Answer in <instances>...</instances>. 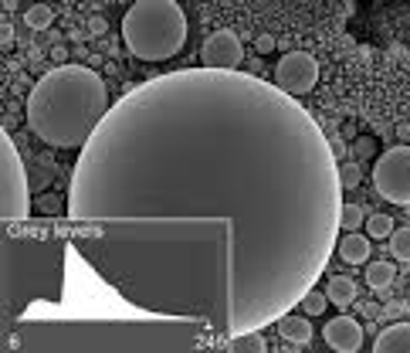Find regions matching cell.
<instances>
[{"mask_svg": "<svg viewBox=\"0 0 410 353\" xmlns=\"http://www.w3.org/2000/svg\"><path fill=\"white\" fill-rule=\"evenodd\" d=\"M339 211V160L298 98L241 68H180L98 122L65 217L122 302L204 319L227 347L319 282Z\"/></svg>", "mask_w": 410, "mask_h": 353, "instance_id": "6da1fadb", "label": "cell"}, {"mask_svg": "<svg viewBox=\"0 0 410 353\" xmlns=\"http://www.w3.org/2000/svg\"><path fill=\"white\" fill-rule=\"evenodd\" d=\"M4 350L18 353H197L220 350L211 323L194 316H20Z\"/></svg>", "mask_w": 410, "mask_h": 353, "instance_id": "7a4b0ae2", "label": "cell"}, {"mask_svg": "<svg viewBox=\"0 0 410 353\" xmlns=\"http://www.w3.org/2000/svg\"><path fill=\"white\" fill-rule=\"evenodd\" d=\"M72 228L58 217L44 214L41 221L4 224L0 231V326L11 336L14 323L31 306L65 302V255Z\"/></svg>", "mask_w": 410, "mask_h": 353, "instance_id": "3957f363", "label": "cell"}, {"mask_svg": "<svg viewBox=\"0 0 410 353\" xmlns=\"http://www.w3.org/2000/svg\"><path fill=\"white\" fill-rule=\"evenodd\" d=\"M109 85L88 65H58L44 72L27 96L31 133L55 150H81L109 116Z\"/></svg>", "mask_w": 410, "mask_h": 353, "instance_id": "277c9868", "label": "cell"}, {"mask_svg": "<svg viewBox=\"0 0 410 353\" xmlns=\"http://www.w3.org/2000/svg\"><path fill=\"white\" fill-rule=\"evenodd\" d=\"M187 14L176 0H136L122 18V41L139 61H170L187 44Z\"/></svg>", "mask_w": 410, "mask_h": 353, "instance_id": "5b68a950", "label": "cell"}, {"mask_svg": "<svg viewBox=\"0 0 410 353\" xmlns=\"http://www.w3.org/2000/svg\"><path fill=\"white\" fill-rule=\"evenodd\" d=\"M27 214H31L27 167L18 153L14 136H7V129H4L0 133V221L18 224V221H27Z\"/></svg>", "mask_w": 410, "mask_h": 353, "instance_id": "8992f818", "label": "cell"}, {"mask_svg": "<svg viewBox=\"0 0 410 353\" xmlns=\"http://www.w3.org/2000/svg\"><path fill=\"white\" fill-rule=\"evenodd\" d=\"M373 187L390 204H410V146H390L373 163Z\"/></svg>", "mask_w": 410, "mask_h": 353, "instance_id": "52a82bcc", "label": "cell"}, {"mask_svg": "<svg viewBox=\"0 0 410 353\" xmlns=\"http://www.w3.org/2000/svg\"><path fill=\"white\" fill-rule=\"evenodd\" d=\"M319 82V61L305 51H289L275 65V85L289 96H309Z\"/></svg>", "mask_w": 410, "mask_h": 353, "instance_id": "ba28073f", "label": "cell"}, {"mask_svg": "<svg viewBox=\"0 0 410 353\" xmlns=\"http://www.w3.org/2000/svg\"><path fill=\"white\" fill-rule=\"evenodd\" d=\"M200 58H204V68H227V72H234L244 61V44H241V38H237L234 31L224 27V31H214L211 38L204 41Z\"/></svg>", "mask_w": 410, "mask_h": 353, "instance_id": "9c48e42d", "label": "cell"}, {"mask_svg": "<svg viewBox=\"0 0 410 353\" xmlns=\"http://www.w3.org/2000/svg\"><path fill=\"white\" fill-rule=\"evenodd\" d=\"M322 340H326V347L336 353H356L363 347V326H359V319H352V316H332L329 323L322 326Z\"/></svg>", "mask_w": 410, "mask_h": 353, "instance_id": "30bf717a", "label": "cell"}, {"mask_svg": "<svg viewBox=\"0 0 410 353\" xmlns=\"http://www.w3.org/2000/svg\"><path fill=\"white\" fill-rule=\"evenodd\" d=\"M275 330L278 336L289 343V347H309L312 343V323L305 313H285L275 319Z\"/></svg>", "mask_w": 410, "mask_h": 353, "instance_id": "8fae6325", "label": "cell"}, {"mask_svg": "<svg viewBox=\"0 0 410 353\" xmlns=\"http://www.w3.org/2000/svg\"><path fill=\"white\" fill-rule=\"evenodd\" d=\"M373 238L370 235H359V231H343V238L336 241V255L343 258L346 265H366L370 262V245Z\"/></svg>", "mask_w": 410, "mask_h": 353, "instance_id": "7c38bea8", "label": "cell"}, {"mask_svg": "<svg viewBox=\"0 0 410 353\" xmlns=\"http://www.w3.org/2000/svg\"><path fill=\"white\" fill-rule=\"evenodd\" d=\"M373 353H410V323H393L373 340Z\"/></svg>", "mask_w": 410, "mask_h": 353, "instance_id": "4fadbf2b", "label": "cell"}, {"mask_svg": "<svg viewBox=\"0 0 410 353\" xmlns=\"http://www.w3.org/2000/svg\"><path fill=\"white\" fill-rule=\"evenodd\" d=\"M326 295H329L332 306L346 309V306H352L359 299V289H356V282H352L350 275H332L329 282H326Z\"/></svg>", "mask_w": 410, "mask_h": 353, "instance_id": "5bb4252c", "label": "cell"}, {"mask_svg": "<svg viewBox=\"0 0 410 353\" xmlns=\"http://www.w3.org/2000/svg\"><path fill=\"white\" fill-rule=\"evenodd\" d=\"M224 350H231V353H265V350H268V343H265L261 330H251V333L231 336Z\"/></svg>", "mask_w": 410, "mask_h": 353, "instance_id": "9a60e30c", "label": "cell"}, {"mask_svg": "<svg viewBox=\"0 0 410 353\" xmlns=\"http://www.w3.org/2000/svg\"><path fill=\"white\" fill-rule=\"evenodd\" d=\"M393 275H397V269L390 262H366V285L370 289H387L393 282Z\"/></svg>", "mask_w": 410, "mask_h": 353, "instance_id": "2e32d148", "label": "cell"}, {"mask_svg": "<svg viewBox=\"0 0 410 353\" xmlns=\"http://www.w3.org/2000/svg\"><path fill=\"white\" fill-rule=\"evenodd\" d=\"M24 24H27L31 31H48V27L55 24V11H51L48 4H34V7L24 11Z\"/></svg>", "mask_w": 410, "mask_h": 353, "instance_id": "e0dca14e", "label": "cell"}, {"mask_svg": "<svg viewBox=\"0 0 410 353\" xmlns=\"http://www.w3.org/2000/svg\"><path fill=\"white\" fill-rule=\"evenodd\" d=\"M298 306H302V313L309 316V319H315V316H322L326 313V306H329V295H326V289H322V293H319V289H309V293L302 295V302H298Z\"/></svg>", "mask_w": 410, "mask_h": 353, "instance_id": "ac0fdd59", "label": "cell"}, {"mask_svg": "<svg viewBox=\"0 0 410 353\" xmlns=\"http://www.w3.org/2000/svg\"><path fill=\"white\" fill-rule=\"evenodd\" d=\"M359 224H366V211H363L359 204H346V200H343L339 228H343V231H359Z\"/></svg>", "mask_w": 410, "mask_h": 353, "instance_id": "d6986e66", "label": "cell"}, {"mask_svg": "<svg viewBox=\"0 0 410 353\" xmlns=\"http://www.w3.org/2000/svg\"><path fill=\"white\" fill-rule=\"evenodd\" d=\"M390 252H393V258H397V262H410V224H407V228H393Z\"/></svg>", "mask_w": 410, "mask_h": 353, "instance_id": "ffe728a7", "label": "cell"}, {"mask_svg": "<svg viewBox=\"0 0 410 353\" xmlns=\"http://www.w3.org/2000/svg\"><path fill=\"white\" fill-rule=\"evenodd\" d=\"M366 235L376 241V238H390L393 235V217L390 214H373L366 217Z\"/></svg>", "mask_w": 410, "mask_h": 353, "instance_id": "44dd1931", "label": "cell"}, {"mask_svg": "<svg viewBox=\"0 0 410 353\" xmlns=\"http://www.w3.org/2000/svg\"><path fill=\"white\" fill-rule=\"evenodd\" d=\"M34 207H38L41 214H51V217H61V211L68 214V200H61L58 194H41L34 200Z\"/></svg>", "mask_w": 410, "mask_h": 353, "instance_id": "7402d4cb", "label": "cell"}, {"mask_svg": "<svg viewBox=\"0 0 410 353\" xmlns=\"http://www.w3.org/2000/svg\"><path fill=\"white\" fill-rule=\"evenodd\" d=\"M359 163H339V184H343V191H356L359 187Z\"/></svg>", "mask_w": 410, "mask_h": 353, "instance_id": "603a6c76", "label": "cell"}, {"mask_svg": "<svg viewBox=\"0 0 410 353\" xmlns=\"http://www.w3.org/2000/svg\"><path fill=\"white\" fill-rule=\"evenodd\" d=\"M254 51H258V55H272V51H275V38H272V34H261V38L254 41Z\"/></svg>", "mask_w": 410, "mask_h": 353, "instance_id": "cb8c5ba5", "label": "cell"}, {"mask_svg": "<svg viewBox=\"0 0 410 353\" xmlns=\"http://www.w3.org/2000/svg\"><path fill=\"white\" fill-rule=\"evenodd\" d=\"M329 146H332V157H336V160L346 157V143H343L339 136H332V139H329Z\"/></svg>", "mask_w": 410, "mask_h": 353, "instance_id": "d4e9b609", "label": "cell"}, {"mask_svg": "<svg viewBox=\"0 0 410 353\" xmlns=\"http://www.w3.org/2000/svg\"><path fill=\"white\" fill-rule=\"evenodd\" d=\"M88 34H92V38L105 34V20H102V18H92V20H88Z\"/></svg>", "mask_w": 410, "mask_h": 353, "instance_id": "484cf974", "label": "cell"}, {"mask_svg": "<svg viewBox=\"0 0 410 353\" xmlns=\"http://www.w3.org/2000/svg\"><path fill=\"white\" fill-rule=\"evenodd\" d=\"M356 150H359L363 157H370V153H373V139H370V136H363V139H359V146H356Z\"/></svg>", "mask_w": 410, "mask_h": 353, "instance_id": "4316f807", "label": "cell"}, {"mask_svg": "<svg viewBox=\"0 0 410 353\" xmlns=\"http://www.w3.org/2000/svg\"><path fill=\"white\" fill-rule=\"evenodd\" d=\"M397 136H400V139H410V122H400V126H397Z\"/></svg>", "mask_w": 410, "mask_h": 353, "instance_id": "83f0119b", "label": "cell"}]
</instances>
